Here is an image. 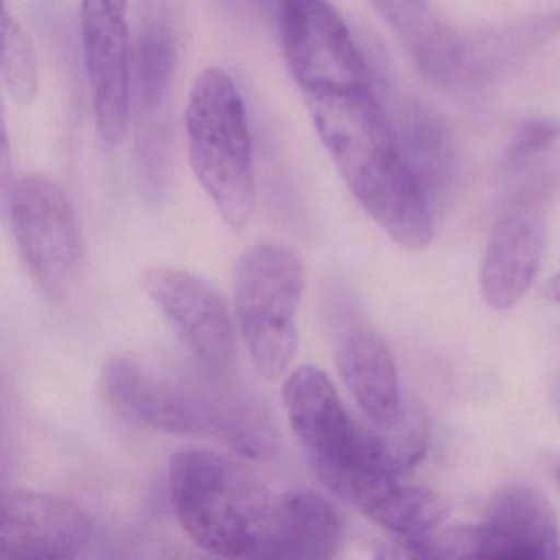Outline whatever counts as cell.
Segmentation results:
<instances>
[{"label": "cell", "instance_id": "cell-1", "mask_svg": "<svg viewBox=\"0 0 560 560\" xmlns=\"http://www.w3.org/2000/svg\"><path fill=\"white\" fill-rule=\"evenodd\" d=\"M103 392L117 412L147 428L214 439L250 460L280 454V431L264 398L198 360L159 365L116 357L104 366Z\"/></svg>", "mask_w": 560, "mask_h": 560}, {"label": "cell", "instance_id": "cell-2", "mask_svg": "<svg viewBox=\"0 0 560 560\" xmlns=\"http://www.w3.org/2000/svg\"><path fill=\"white\" fill-rule=\"evenodd\" d=\"M306 101L319 139L357 201L402 247H428L434 205L372 88Z\"/></svg>", "mask_w": 560, "mask_h": 560}, {"label": "cell", "instance_id": "cell-3", "mask_svg": "<svg viewBox=\"0 0 560 560\" xmlns=\"http://www.w3.org/2000/svg\"><path fill=\"white\" fill-rule=\"evenodd\" d=\"M168 481L176 516L195 546L225 559H267L284 491L205 448L173 454Z\"/></svg>", "mask_w": 560, "mask_h": 560}, {"label": "cell", "instance_id": "cell-4", "mask_svg": "<svg viewBox=\"0 0 560 560\" xmlns=\"http://www.w3.org/2000/svg\"><path fill=\"white\" fill-rule=\"evenodd\" d=\"M189 162L225 224L241 231L255 208L252 137L234 81L218 68L196 78L186 107Z\"/></svg>", "mask_w": 560, "mask_h": 560}, {"label": "cell", "instance_id": "cell-5", "mask_svg": "<svg viewBox=\"0 0 560 560\" xmlns=\"http://www.w3.org/2000/svg\"><path fill=\"white\" fill-rule=\"evenodd\" d=\"M303 287V264L291 248L257 245L238 258L235 314L248 355L265 378H280L296 355Z\"/></svg>", "mask_w": 560, "mask_h": 560}, {"label": "cell", "instance_id": "cell-6", "mask_svg": "<svg viewBox=\"0 0 560 560\" xmlns=\"http://www.w3.org/2000/svg\"><path fill=\"white\" fill-rule=\"evenodd\" d=\"M291 428L317 477L340 493L357 475L383 468L382 435L360 428L329 376L314 365L294 369L283 386Z\"/></svg>", "mask_w": 560, "mask_h": 560}, {"label": "cell", "instance_id": "cell-7", "mask_svg": "<svg viewBox=\"0 0 560 560\" xmlns=\"http://www.w3.org/2000/svg\"><path fill=\"white\" fill-rule=\"evenodd\" d=\"M9 214L32 280L51 303H63L81 260L80 229L70 199L47 176H25L12 188Z\"/></svg>", "mask_w": 560, "mask_h": 560}, {"label": "cell", "instance_id": "cell-8", "mask_svg": "<svg viewBox=\"0 0 560 560\" xmlns=\"http://www.w3.org/2000/svg\"><path fill=\"white\" fill-rule=\"evenodd\" d=\"M280 34L288 67L304 96L370 88L365 60L327 0H280Z\"/></svg>", "mask_w": 560, "mask_h": 560}, {"label": "cell", "instance_id": "cell-9", "mask_svg": "<svg viewBox=\"0 0 560 560\" xmlns=\"http://www.w3.org/2000/svg\"><path fill=\"white\" fill-rule=\"evenodd\" d=\"M129 0H81L84 61L97 132L107 147L120 145L129 127Z\"/></svg>", "mask_w": 560, "mask_h": 560}, {"label": "cell", "instance_id": "cell-10", "mask_svg": "<svg viewBox=\"0 0 560 560\" xmlns=\"http://www.w3.org/2000/svg\"><path fill=\"white\" fill-rule=\"evenodd\" d=\"M142 288L195 360L215 370L232 365L234 319L215 287L192 271L156 265L143 271Z\"/></svg>", "mask_w": 560, "mask_h": 560}, {"label": "cell", "instance_id": "cell-11", "mask_svg": "<svg viewBox=\"0 0 560 560\" xmlns=\"http://www.w3.org/2000/svg\"><path fill=\"white\" fill-rule=\"evenodd\" d=\"M91 537V517L68 498L32 490L2 494L0 560L74 559Z\"/></svg>", "mask_w": 560, "mask_h": 560}, {"label": "cell", "instance_id": "cell-12", "mask_svg": "<svg viewBox=\"0 0 560 560\" xmlns=\"http://www.w3.org/2000/svg\"><path fill=\"white\" fill-rule=\"evenodd\" d=\"M546 250V215L539 188L508 201L493 225L481 265V293L493 310L514 306L529 290Z\"/></svg>", "mask_w": 560, "mask_h": 560}, {"label": "cell", "instance_id": "cell-13", "mask_svg": "<svg viewBox=\"0 0 560 560\" xmlns=\"http://www.w3.org/2000/svg\"><path fill=\"white\" fill-rule=\"evenodd\" d=\"M488 559L556 560L560 557L559 521L542 494L526 485H510L493 498L483 524Z\"/></svg>", "mask_w": 560, "mask_h": 560}, {"label": "cell", "instance_id": "cell-14", "mask_svg": "<svg viewBox=\"0 0 560 560\" xmlns=\"http://www.w3.org/2000/svg\"><path fill=\"white\" fill-rule=\"evenodd\" d=\"M385 471H369L353 478L340 497L359 508L380 526L402 536H418L441 526L451 508L438 494L398 481Z\"/></svg>", "mask_w": 560, "mask_h": 560}, {"label": "cell", "instance_id": "cell-15", "mask_svg": "<svg viewBox=\"0 0 560 560\" xmlns=\"http://www.w3.org/2000/svg\"><path fill=\"white\" fill-rule=\"evenodd\" d=\"M343 383L362 411L380 429L395 428L401 419L398 372L388 346L375 334L353 330L337 350Z\"/></svg>", "mask_w": 560, "mask_h": 560}, {"label": "cell", "instance_id": "cell-16", "mask_svg": "<svg viewBox=\"0 0 560 560\" xmlns=\"http://www.w3.org/2000/svg\"><path fill=\"white\" fill-rule=\"evenodd\" d=\"M372 4L428 80H454L464 65V48L425 0H372Z\"/></svg>", "mask_w": 560, "mask_h": 560}, {"label": "cell", "instance_id": "cell-17", "mask_svg": "<svg viewBox=\"0 0 560 560\" xmlns=\"http://www.w3.org/2000/svg\"><path fill=\"white\" fill-rule=\"evenodd\" d=\"M389 117L409 165L435 208L457 172V150L447 122L416 100L396 104Z\"/></svg>", "mask_w": 560, "mask_h": 560}, {"label": "cell", "instance_id": "cell-18", "mask_svg": "<svg viewBox=\"0 0 560 560\" xmlns=\"http://www.w3.org/2000/svg\"><path fill=\"white\" fill-rule=\"evenodd\" d=\"M342 526L332 504L311 490H287L267 559H330Z\"/></svg>", "mask_w": 560, "mask_h": 560}, {"label": "cell", "instance_id": "cell-19", "mask_svg": "<svg viewBox=\"0 0 560 560\" xmlns=\"http://www.w3.org/2000/svg\"><path fill=\"white\" fill-rule=\"evenodd\" d=\"M176 67V45L172 32L163 25L149 28L137 45L132 78L143 110H153L163 103Z\"/></svg>", "mask_w": 560, "mask_h": 560}, {"label": "cell", "instance_id": "cell-20", "mask_svg": "<svg viewBox=\"0 0 560 560\" xmlns=\"http://www.w3.org/2000/svg\"><path fill=\"white\" fill-rule=\"evenodd\" d=\"M2 77L15 103H34L38 91L37 55L24 25L8 9L2 12Z\"/></svg>", "mask_w": 560, "mask_h": 560}, {"label": "cell", "instance_id": "cell-21", "mask_svg": "<svg viewBox=\"0 0 560 560\" xmlns=\"http://www.w3.org/2000/svg\"><path fill=\"white\" fill-rule=\"evenodd\" d=\"M560 136V127L550 120H524L514 130L506 147V160L513 165L529 162L539 153L546 152Z\"/></svg>", "mask_w": 560, "mask_h": 560}, {"label": "cell", "instance_id": "cell-22", "mask_svg": "<svg viewBox=\"0 0 560 560\" xmlns=\"http://www.w3.org/2000/svg\"><path fill=\"white\" fill-rule=\"evenodd\" d=\"M544 298L552 301V303L560 304V271L556 277L550 278L549 283L544 288Z\"/></svg>", "mask_w": 560, "mask_h": 560}, {"label": "cell", "instance_id": "cell-23", "mask_svg": "<svg viewBox=\"0 0 560 560\" xmlns=\"http://www.w3.org/2000/svg\"><path fill=\"white\" fill-rule=\"evenodd\" d=\"M556 393H557V408H559V412H560V385H559V388L556 389Z\"/></svg>", "mask_w": 560, "mask_h": 560}, {"label": "cell", "instance_id": "cell-24", "mask_svg": "<svg viewBox=\"0 0 560 560\" xmlns=\"http://www.w3.org/2000/svg\"><path fill=\"white\" fill-rule=\"evenodd\" d=\"M556 475H557V480L560 481V465H559V468H557V474Z\"/></svg>", "mask_w": 560, "mask_h": 560}]
</instances>
